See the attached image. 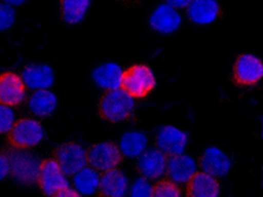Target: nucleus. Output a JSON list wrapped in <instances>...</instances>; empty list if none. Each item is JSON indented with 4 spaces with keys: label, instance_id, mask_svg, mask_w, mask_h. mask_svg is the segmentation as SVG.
<instances>
[{
    "label": "nucleus",
    "instance_id": "nucleus-30",
    "mask_svg": "<svg viewBox=\"0 0 263 197\" xmlns=\"http://www.w3.org/2000/svg\"><path fill=\"white\" fill-rule=\"evenodd\" d=\"M57 196L58 197H77L80 196V194H78V192L76 190V188L73 187L71 188L70 186L67 188H63V190H61Z\"/></svg>",
    "mask_w": 263,
    "mask_h": 197
},
{
    "label": "nucleus",
    "instance_id": "nucleus-20",
    "mask_svg": "<svg viewBox=\"0 0 263 197\" xmlns=\"http://www.w3.org/2000/svg\"><path fill=\"white\" fill-rule=\"evenodd\" d=\"M57 96L49 89L34 90L28 102L31 112L38 117L51 116L57 110Z\"/></svg>",
    "mask_w": 263,
    "mask_h": 197
},
{
    "label": "nucleus",
    "instance_id": "nucleus-16",
    "mask_svg": "<svg viewBox=\"0 0 263 197\" xmlns=\"http://www.w3.org/2000/svg\"><path fill=\"white\" fill-rule=\"evenodd\" d=\"M26 98V85L22 78L14 73L0 75V104L16 106Z\"/></svg>",
    "mask_w": 263,
    "mask_h": 197
},
{
    "label": "nucleus",
    "instance_id": "nucleus-8",
    "mask_svg": "<svg viewBox=\"0 0 263 197\" xmlns=\"http://www.w3.org/2000/svg\"><path fill=\"white\" fill-rule=\"evenodd\" d=\"M122 161L120 148L115 144L105 141L94 145L88 152V162L90 167L99 172L116 168Z\"/></svg>",
    "mask_w": 263,
    "mask_h": 197
},
{
    "label": "nucleus",
    "instance_id": "nucleus-24",
    "mask_svg": "<svg viewBox=\"0 0 263 197\" xmlns=\"http://www.w3.org/2000/svg\"><path fill=\"white\" fill-rule=\"evenodd\" d=\"M154 192L155 186L153 185L152 181L144 176L135 179L129 188V194L134 197H152Z\"/></svg>",
    "mask_w": 263,
    "mask_h": 197
},
{
    "label": "nucleus",
    "instance_id": "nucleus-11",
    "mask_svg": "<svg viewBox=\"0 0 263 197\" xmlns=\"http://www.w3.org/2000/svg\"><path fill=\"white\" fill-rule=\"evenodd\" d=\"M198 171V165L192 155L185 152L172 155L167 159L166 173L171 182L177 185H183L191 182Z\"/></svg>",
    "mask_w": 263,
    "mask_h": 197
},
{
    "label": "nucleus",
    "instance_id": "nucleus-17",
    "mask_svg": "<svg viewBox=\"0 0 263 197\" xmlns=\"http://www.w3.org/2000/svg\"><path fill=\"white\" fill-rule=\"evenodd\" d=\"M21 78L30 90H47L54 84V72L48 64L32 63L25 68Z\"/></svg>",
    "mask_w": 263,
    "mask_h": 197
},
{
    "label": "nucleus",
    "instance_id": "nucleus-18",
    "mask_svg": "<svg viewBox=\"0 0 263 197\" xmlns=\"http://www.w3.org/2000/svg\"><path fill=\"white\" fill-rule=\"evenodd\" d=\"M130 182L123 171L114 168L102 174L99 191L105 196L124 197L129 194Z\"/></svg>",
    "mask_w": 263,
    "mask_h": 197
},
{
    "label": "nucleus",
    "instance_id": "nucleus-29",
    "mask_svg": "<svg viewBox=\"0 0 263 197\" xmlns=\"http://www.w3.org/2000/svg\"><path fill=\"white\" fill-rule=\"evenodd\" d=\"M192 0H165L164 3L173 6L176 9H186Z\"/></svg>",
    "mask_w": 263,
    "mask_h": 197
},
{
    "label": "nucleus",
    "instance_id": "nucleus-2",
    "mask_svg": "<svg viewBox=\"0 0 263 197\" xmlns=\"http://www.w3.org/2000/svg\"><path fill=\"white\" fill-rule=\"evenodd\" d=\"M135 97L124 88L107 91L102 98L101 113L109 122L120 123L128 119L135 110Z\"/></svg>",
    "mask_w": 263,
    "mask_h": 197
},
{
    "label": "nucleus",
    "instance_id": "nucleus-15",
    "mask_svg": "<svg viewBox=\"0 0 263 197\" xmlns=\"http://www.w3.org/2000/svg\"><path fill=\"white\" fill-rule=\"evenodd\" d=\"M186 12L193 24L205 27L218 19L220 5L218 0H192L186 8Z\"/></svg>",
    "mask_w": 263,
    "mask_h": 197
},
{
    "label": "nucleus",
    "instance_id": "nucleus-25",
    "mask_svg": "<svg viewBox=\"0 0 263 197\" xmlns=\"http://www.w3.org/2000/svg\"><path fill=\"white\" fill-rule=\"evenodd\" d=\"M16 122L15 111L12 106L0 104V134L10 133Z\"/></svg>",
    "mask_w": 263,
    "mask_h": 197
},
{
    "label": "nucleus",
    "instance_id": "nucleus-6",
    "mask_svg": "<svg viewBox=\"0 0 263 197\" xmlns=\"http://www.w3.org/2000/svg\"><path fill=\"white\" fill-rule=\"evenodd\" d=\"M189 141L188 132L173 125L161 126L156 134L157 148L166 155H177L185 152Z\"/></svg>",
    "mask_w": 263,
    "mask_h": 197
},
{
    "label": "nucleus",
    "instance_id": "nucleus-1",
    "mask_svg": "<svg viewBox=\"0 0 263 197\" xmlns=\"http://www.w3.org/2000/svg\"><path fill=\"white\" fill-rule=\"evenodd\" d=\"M10 163V173L24 185H32L38 182L42 162L27 148L17 147L7 154Z\"/></svg>",
    "mask_w": 263,
    "mask_h": 197
},
{
    "label": "nucleus",
    "instance_id": "nucleus-27",
    "mask_svg": "<svg viewBox=\"0 0 263 197\" xmlns=\"http://www.w3.org/2000/svg\"><path fill=\"white\" fill-rule=\"evenodd\" d=\"M182 194L179 185L171 181L159 182L155 187L154 192V195L156 197H180Z\"/></svg>",
    "mask_w": 263,
    "mask_h": 197
},
{
    "label": "nucleus",
    "instance_id": "nucleus-22",
    "mask_svg": "<svg viewBox=\"0 0 263 197\" xmlns=\"http://www.w3.org/2000/svg\"><path fill=\"white\" fill-rule=\"evenodd\" d=\"M101 175L92 167H84L73 175V186L80 195L90 196L99 190Z\"/></svg>",
    "mask_w": 263,
    "mask_h": 197
},
{
    "label": "nucleus",
    "instance_id": "nucleus-9",
    "mask_svg": "<svg viewBox=\"0 0 263 197\" xmlns=\"http://www.w3.org/2000/svg\"><path fill=\"white\" fill-rule=\"evenodd\" d=\"M57 161L68 176H73L89 164L88 151L80 144H65L57 150Z\"/></svg>",
    "mask_w": 263,
    "mask_h": 197
},
{
    "label": "nucleus",
    "instance_id": "nucleus-5",
    "mask_svg": "<svg viewBox=\"0 0 263 197\" xmlns=\"http://www.w3.org/2000/svg\"><path fill=\"white\" fill-rule=\"evenodd\" d=\"M182 24V16L179 10L166 3L160 4L150 14L151 29L161 35L173 34L179 30Z\"/></svg>",
    "mask_w": 263,
    "mask_h": 197
},
{
    "label": "nucleus",
    "instance_id": "nucleus-31",
    "mask_svg": "<svg viewBox=\"0 0 263 197\" xmlns=\"http://www.w3.org/2000/svg\"><path fill=\"white\" fill-rule=\"evenodd\" d=\"M27 0H2V2L4 3L7 4V5H10V6H21L22 4H24Z\"/></svg>",
    "mask_w": 263,
    "mask_h": 197
},
{
    "label": "nucleus",
    "instance_id": "nucleus-4",
    "mask_svg": "<svg viewBox=\"0 0 263 197\" xmlns=\"http://www.w3.org/2000/svg\"><path fill=\"white\" fill-rule=\"evenodd\" d=\"M10 134L15 147L28 149L42 143L45 137V131L39 121L23 119L16 122Z\"/></svg>",
    "mask_w": 263,
    "mask_h": 197
},
{
    "label": "nucleus",
    "instance_id": "nucleus-21",
    "mask_svg": "<svg viewBox=\"0 0 263 197\" xmlns=\"http://www.w3.org/2000/svg\"><path fill=\"white\" fill-rule=\"evenodd\" d=\"M189 183V192L192 197H218L221 192L218 178L205 172H197Z\"/></svg>",
    "mask_w": 263,
    "mask_h": 197
},
{
    "label": "nucleus",
    "instance_id": "nucleus-3",
    "mask_svg": "<svg viewBox=\"0 0 263 197\" xmlns=\"http://www.w3.org/2000/svg\"><path fill=\"white\" fill-rule=\"evenodd\" d=\"M157 86L156 73L149 66L138 64L126 72L123 88L135 98L148 95Z\"/></svg>",
    "mask_w": 263,
    "mask_h": 197
},
{
    "label": "nucleus",
    "instance_id": "nucleus-14",
    "mask_svg": "<svg viewBox=\"0 0 263 197\" xmlns=\"http://www.w3.org/2000/svg\"><path fill=\"white\" fill-rule=\"evenodd\" d=\"M234 75L239 84L244 85L257 84L263 77L262 61L260 57L251 53L241 54L235 63Z\"/></svg>",
    "mask_w": 263,
    "mask_h": 197
},
{
    "label": "nucleus",
    "instance_id": "nucleus-23",
    "mask_svg": "<svg viewBox=\"0 0 263 197\" xmlns=\"http://www.w3.org/2000/svg\"><path fill=\"white\" fill-rule=\"evenodd\" d=\"M92 0H62V12L66 23L78 25L86 18Z\"/></svg>",
    "mask_w": 263,
    "mask_h": 197
},
{
    "label": "nucleus",
    "instance_id": "nucleus-10",
    "mask_svg": "<svg viewBox=\"0 0 263 197\" xmlns=\"http://www.w3.org/2000/svg\"><path fill=\"white\" fill-rule=\"evenodd\" d=\"M137 160L138 169L141 175L150 181H159L166 174L167 157L157 147L147 148Z\"/></svg>",
    "mask_w": 263,
    "mask_h": 197
},
{
    "label": "nucleus",
    "instance_id": "nucleus-28",
    "mask_svg": "<svg viewBox=\"0 0 263 197\" xmlns=\"http://www.w3.org/2000/svg\"><path fill=\"white\" fill-rule=\"evenodd\" d=\"M10 174V163L7 155L0 153V182Z\"/></svg>",
    "mask_w": 263,
    "mask_h": 197
},
{
    "label": "nucleus",
    "instance_id": "nucleus-19",
    "mask_svg": "<svg viewBox=\"0 0 263 197\" xmlns=\"http://www.w3.org/2000/svg\"><path fill=\"white\" fill-rule=\"evenodd\" d=\"M149 139L141 131H126L120 137L119 148L122 156L128 159H137L148 147Z\"/></svg>",
    "mask_w": 263,
    "mask_h": 197
},
{
    "label": "nucleus",
    "instance_id": "nucleus-12",
    "mask_svg": "<svg viewBox=\"0 0 263 197\" xmlns=\"http://www.w3.org/2000/svg\"><path fill=\"white\" fill-rule=\"evenodd\" d=\"M200 166L203 172L216 178H223L230 173L233 162L230 156L220 147L210 146L203 151Z\"/></svg>",
    "mask_w": 263,
    "mask_h": 197
},
{
    "label": "nucleus",
    "instance_id": "nucleus-13",
    "mask_svg": "<svg viewBox=\"0 0 263 197\" xmlns=\"http://www.w3.org/2000/svg\"><path fill=\"white\" fill-rule=\"evenodd\" d=\"M126 72L120 63L106 62L93 69L91 78L101 90L110 91L122 88Z\"/></svg>",
    "mask_w": 263,
    "mask_h": 197
},
{
    "label": "nucleus",
    "instance_id": "nucleus-26",
    "mask_svg": "<svg viewBox=\"0 0 263 197\" xmlns=\"http://www.w3.org/2000/svg\"><path fill=\"white\" fill-rule=\"evenodd\" d=\"M16 21L14 7L4 2H0V32L9 30Z\"/></svg>",
    "mask_w": 263,
    "mask_h": 197
},
{
    "label": "nucleus",
    "instance_id": "nucleus-7",
    "mask_svg": "<svg viewBox=\"0 0 263 197\" xmlns=\"http://www.w3.org/2000/svg\"><path fill=\"white\" fill-rule=\"evenodd\" d=\"M68 177L57 161L49 160L42 163L38 182L44 194L57 196L63 188L70 186Z\"/></svg>",
    "mask_w": 263,
    "mask_h": 197
}]
</instances>
